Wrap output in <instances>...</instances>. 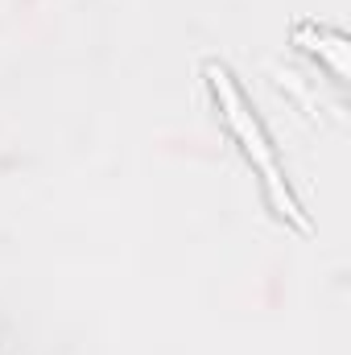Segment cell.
Returning <instances> with one entry per match:
<instances>
[{
  "instance_id": "obj_1",
  "label": "cell",
  "mask_w": 351,
  "mask_h": 355,
  "mask_svg": "<svg viewBox=\"0 0 351 355\" xmlns=\"http://www.w3.org/2000/svg\"><path fill=\"white\" fill-rule=\"evenodd\" d=\"M215 87H223V103H228V120H232V124H236V132L244 137V149H248V153H252V157L261 162L264 182H268V190L277 194V207H281V211H285L289 219H298V223L306 227V219L298 215L293 198H289V194L281 190V178H277V170H273V162H268V153H264V141H261V128H257V120H248V112L240 107V95H236V91L228 87V75H223V71H215Z\"/></svg>"
}]
</instances>
